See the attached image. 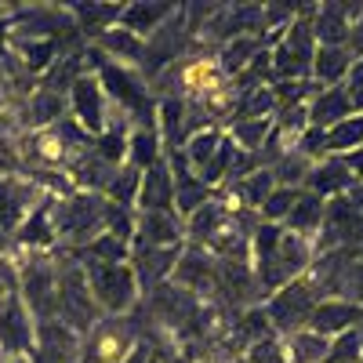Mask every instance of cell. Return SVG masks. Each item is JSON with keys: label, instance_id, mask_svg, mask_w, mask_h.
<instances>
[{"label": "cell", "instance_id": "7a4b0ae2", "mask_svg": "<svg viewBox=\"0 0 363 363\" xmlns=\"http://www.w3.org/2000/svg\"><path fill=\"white\" fill-rule=\"evenodd\" d=\"M55 251H84L99 233H106V196L99 193H69L58 200L55 196Z\"/></svg>", "mask_w": 363, "mask_h": 363}, {"label": "cell", "instance_id": "f1b7e54d", "mask_svg": "<svg viewBox=\"0 0 363 363\" xmlns=\"http://www.w3.org/2000/svg\"><path fill=\"white\" fill-rule=\"evenodd\" d=\"M258 51H262V40H258V37H240V40H229V44L218 48L215 62H218V69H222L225 80H236L240 73L251 66V58H255Z\"/></svg>", "mask_w": 363, "mask_h": 363}, {"label": "cell", "instance_id": "6da1fadb", "mask_svg": "<svg viewBox=\"0 0 363 363\" xmlns=\"http://www.w3.org/2000/svg\"><path fill=\"white\" fill-rule=\"evenodd\" d=\"M316 251H313V240L306 236H294L284 225H272V222H258V229L251 233V269H255V280L262 291V301L287 287L291 280L306 277L309 265H313Z\"/></svg>", "mask_w": 363, "mask_h": 363}, {"label": "cell", "instance_id": "44dd1931", "mask_svg": "<svg viewBox=\"0 0 363 363\" xmlns=\"http://www.w3.org/2000/svg\"><path fill=\"white\" fill-rule=\"evenodd\" d=\"M178 8L171 4V0H138V4H124V15H120V29H128V33H135V37H142V40H149L157 33V29L174 15Z\"/></svg>", "mask_w": 363, "mask_h": 363}, {"label": "cell", "instance_id": "e0dca14e", "mask_svg": "<svg viewBox=\"0 0 363 363\" xmlns=\"http://www.w3.org/2000/svg\"><path fill=\"white\" fill-rule=\"evenodd\" d=\"M363 18V8H349V4H316L313 8V37H316V48H345L349 40V29L352 22Z\"/></svg>", "mask_w": 363, "mask_h": 363}, {"label": "cell", "instance_id": "bcb514c9", "mask_svg": "<svg viewBox=\"0 0 363 363\" xmlns=\"http://www.w3.org/2000/svg\"><path fill=\"white\" fill-rule=\"evenodd\" d=\"M359 363H363V359H359Z\"/></svg>", "mask_w": 363, "mask_h": 363}, {"label": "cell", "instance_id": "f6af8a7d", "mask_svg": "<svg viewBox=\"0 0 363 363\" xmlns=\"http://www.w3.org/2000/svg\"><path fill=\"white\" fill-rule=\"evenodd\" d=\"M200 363H218V359H215V356H203V359H200Z\"/></svg>", "mask_w": 363, "mask_h": 363}, {"label": "cell", "instance_id": "ac0fdd59", "mask_svg": "<svg viewBox=\"0 0 363 363\" xmlns=\"http://www.w3.org/2000/svg\"><path fill=\"white\" fill-rule=\"evenodd\" d=\"M356 327H363V306L345 298H320L309 316V330H316L320 338H338Z\"/></svg>", "mask_w": 363, "mask_h": 363}, {"label": "cell", "instance_id": "ab89813d", "mask_svg": "<svg viewBox=\"0 0 363 363\" xmlns=\"http://www.w3.org/2000/svg\"><path fill=\"white\" fill-rule=\"evenodd\" d=\"M294 153H301L309 164H320L327 157V131L320 128H306L298 138H294Z\"/></svg>", "mask_w": 363, "mask_h": 363}, {"label": "cell", "instance_id": "d6986e66", "mask_svg": "<svg viewBox=\"0 0 363 363\" xmlns=\"http://www.w3.org/2000/svg\"><path fill=\"white\" fill-rule=\"evenodd\" d=\"M352 186H356V178L345 167V160L342 157H323L320 164H313V171H309V178H306V186H301V189L316 193L320 200H338Z\"/></svg>", "mask_w": 363, "mask_h": 363}, {"label": "cell", "instance_id": "1f68e13d", "mask_svg": "<svg viewBox=\"0 0 363 363\" xmlns=\"http://www.w3.org/2000/svg\"><path fill=\"white\" fill-rule=\"evenodd\" d=\"M222 131L233 138L236 149H244V153L255 157L258 149H262V142L269 138V131H272V120H269V116H258V120H233V124H225Z\"/></svg>", "mask_w": 363, "mask_h": 363}, {"label": "cell", "instance_id": "ffe728a7", "mask_svg": "<svg viewBox=\"0 0 363 363\" xmlns=\"http://www.w3.org/2000/svg\"><path fill=\"white\" fill-rule=\"evenodd\" d=\"M135 211H174V174H171L167 160H160L149 171H142Z\"/></svg>", "mask_w": 363, "mask_h": 363}, {"label": "cell", "instance_id": "3957f363", "mask_svg": "<svg viewBox=\"0 0 363 363\" xmlns=\"http://www.w3.org/2000/svg\"><path fill=\"white\" fill-rule=\"evenodd\" d=\"M77 262L84 265L87 291L95 298V306L102 309V316H131L135 313V306L142 301V291H138V280L128 262H95V258H77Z\"/></svg>", "mask_w": 363, "mask_h": 363}, {"label": "cell", "instance_id": "cb8c5ba5", "mask_svg": "<svg viewBox=\"0 0 363 363\" xmlns=\"http://www.w3.org/2000/svg\"><path fill=\"white\" fill-rule=\"evenodd\" d=\"M164 160V142H160V128L157 120H149V124H135L131 135H128V167L135 171H149L153 164Z\"/></svg>", "mask_w": 363, "mask_h": 363}, {"label": "cell", "instance_id": "7c38bea8", "mask_svg": "<svg viewBox=\"0 0 363 363\" xmlns=\"http://www.w3.org/2000/svg\"><path fill=\"white\" fill-rule=\"evenodd\" d=\"M80 349H84V338L73 327H66L62 320H44L37 323L29 363H80Z\"/></svg>", "mask_w": 363, "mask_h": 363}, {"label": "cell", "instance_id": "d590c367", "mask_svg": "<svg viewBox=\"0 0 363 363\" xmlns=\"http://www.w3.org/2000/svg\"><path fill=\"white\" fill-rule=\"evenodd\" d=\"M269 171H272V178H277V186L301 189V186H306V178H309V171H313V164L301 157V153H294V149H291V153H284Z\"/></svg>", "mask_w": 363, "mask_h": 363}, {"label": "cell", "instance_id": "4316f807", "mask_svg": "<svg viewBox=\"0 0 363 363\" xmlns=\"http://www.w3.org/2000/svg\"><path fill=\"white\" fill-rule=\"evenodd\" d=\"M349 66H352L349 48H316V55H313V84L338 87V84H345Z\"/></svg>", "mask_w": 363, "mask_h": 363}, {"label": "cell", "instance_id": "7402d4cb", "mask_svg": "<svg viewBox=\"0 0 363 363\" xmlns=\"http://www.w3.org/2000/svg\"><path fill=\"white\" fill-rule=\"evenodd\" d=\"M352 113H356V109H352V102H349V95H345L342 84H338V87H320L316 95L309 99V128L327 131V128L342 124V120H349Z\"/></svg>", "mask_w": 363, "mask_h": 363}, {"label": "cell", "instance_id": "9c48e42d", "mask_svg": "<svg viewBox=\"0 0 363 363\" xmlns=\"http://www.w3.org/2000/svg\"><path fill=\"white\" fill-rule=\"evenodd\" d=\"M69 116L77 120V124H80L91 138H99V135L106 131V124H109L113 106H109L99 77L91 73V69H84V73L73 80V87H69Z\"/></svg>", "mask_w": 363, "mask_h": 363}, {"label": "cell", "instance_id": "8d00e7d4", "mask_svg": "<svg viewBox=\"0 0 363 363\" xmlns=\"http://www.w3.org/2000/svg\"><path fill=\"white\" fill-rule=\"evenodd\" d=\"M363 359V330H345V335L330 338V349H327V359L323 363H359Z\"/></svg>", "mask_w": 363, "mask_h": 363}, {"label": "cell", "instance_id": "603a6c76", "mask_svg": "<svg viewBox=\"0 0 363 363\" xmlns=\"http://www.w3.org/2000/svg\"><path fill=\"white\" fill-rule=\"evenodd\" d=\"M73 26H77V33L91 40H99L106 29H113L120 22V15H124V4H95V0H87V4H69L66 8Z\"/></svg>", "mask_w": 363, "mask_h": 363}, {"label": "cell", "instance_id": "8fae6325", "mask_svg": "<svg viewBox=\"0 0 363 363\" xmlns=\"http://www.w3.org/2000/svg\"><path fill=\"white\" fill-rule=\"evenodd\" d=\"M48 193L37 186L29 174H11V171H0V233L15 236V229L29 218Z\"/></svg>", "mask_w": 363, "mask_h": 363}, {"label": "cell", "instance_id": "7bdbcfd3", "mask_svg": "<svg viewBox=\"0 0 363 363\" xmlns=\"http://www.w3.org/2000/svg\"><path fill=\"white\" fill-rule=\"evenodd\" d=\"M345 196H349V203H352V207L359 211V215H363V182H356V186H352Z\"/></svg>", "mask_w": 363, "mask_h": 363}, {"label": "cell", "instance_id": "30bf717a", "mask_svg": "<svg viewBox=\"0 0 363 363\" xmlns=\"http://www.w3.org/2000/svg\"><path fill=\"white\" fill-rule=\"evenodd\" d=\"M171 284H178L182 291H189L200 301H222V294H218V262L196 244L182 247Z\"/></svg>", "mask_w": 363, "mask_h": 363}, {"label": "cell", "instance_id": "f35d334b", "mask_svg": "<svg viewBox=\"0 0 363 363\" xmlns=\"http://www.w3.org/2000/svg\"><path fill=\"white\" fill-rule=\"evenodd\" d=\"M106 233H113L124 244H135V207H120L106 200Z\"/></svg>", "mask_w": 363, "mask_h": 363}, {"label": "cell", "instance_id": "d6a6232c", "mask_svg": "<svg viewBox=\"0 0 363 363\" xmlns=\"http://www.w3.org/2000/svg\"><path fill=\"white\" fill-rule=\"evenodd\" d=\"M363 145V113H352L342 124L327 128V157H345Z\"/></svg>", "mask_w": 363, "mask_h": 363}, {"label": "cell", "instance_id": "f546056e", "mask_svg": "<svg viewBox=\"0 0 363 363\" xmlns=\"http://www.w3.org/2000/svg\"><path fill=\"white\" fill-rule=\"evenodd\" d=\"M327 349H330V338H320L316 330H294V335L284 338V352H287V363H323L327 359Z\"/></svg>", "mask_w": 363, "mask_h": 363}, {"label": "cell", "instance_id": "b9f144b4", "mask_svg": "<svg viewBox=\"0 0 363 363\" xmlns=\"http://www.w3.org/2000/svg\"><path fill=\"white\" fill-rule=\"evenodd\" d=\"M345 95L352 102L356 113H363V58H352V66H349V77H345Z\"/></svg>", "mask_w": 363, "mask_h": 363}, {"label": "cell", "instance_id": "8992f818", "mask_svg": "<svg viewBox=\"0 0 363 363\" xmlns=\"http://www.w3.org/2000/svg\"><path fill=\"white\" fill-rule=\"evenodd\" d=\"M316 301H320V291L309 277H298L291 280L287 287L280 291H272L265 301H262V309L272 323V330H277L280 338L294 335V330H306L309 327V316L316 309Z\"/></svg>", "mask_w": 363, "mask_h": 363}, {"label": "cell", "instance_id": "52a82bcc", "mask_svg": "<svg viewBox=\"0 0 363 363\" xmlns=\"http://www.w3.org/2000/svg\"><path fill=\"white\" fill-rule=\"evenodd\" d=\"M135 345H138L135 316H102L84 338L80 363H124Z\"/></svg>", "mask_w": 363, "mask_h": 363}, {"label": "cell", "instance_id": "277c9868", "mask_svg": "<svg viewBox=\"0 0 363 363\" xmlns=\"http://www.w3.org/2000/svg\"><path fill=\"white\" fill-rule=\"evenodd\" d=\"M18 272V298L33 323L58 320V262L55 255H33L22 251V262H15Z\"/></svg>", "mask_w": 363, "mask_h": 363}, {"label": "cell", "instance_id": "ba28073f", "mask_svg": "<svg viewBox=\"0 0 363 363\" xmlns=\"http://www.w3.org/2000/svg\"><path fill=\"white\" fill-rule=\"evenodd\" d=\"M338 247H363V215L349 203V196L327 200L320 236L313 240V251L316 255L338 251Z\"/></svg>", "mask_w": 363, "mask_h": 363}, {"label": "cell", "instance_id": "e575fe53", "mask_svg": "<svg viewBox=\"0 0 363 363\" xmlns=\"http://www.w3.org/2000/svg\"><path fill=\"white\" fill-rule=\"evenodd\" d=\"M138 186H142V171H135V167H116V174H113V182L106 186V200L109 203H120V207H135V200H138Z\"/></svg>", "mask_w": 363, "mask_h": 363}, {"label": "cell", "instance_id": "5b68a950", "mask_svg": "<svg viewBox=\"0 0 363 363\" xmlns=\"http://www.w3.org/2000/svg\"><path fill=\"white\" fill-rule=\"evenodd\" d=\"M55 255H58V320L73 327L80 338H87L91 327L102 320V309L95 306V298L87 291L84 265L62 251H55Z\"/></svg>", "mask_w": 363, "mask_h": 363}, {"label": "cell", "instance_id": "60d3db41", "mask_svg": "<svg viewBox=\"0 0 363 363\" xmlns=\"http://www.w3.org/2000/svg\"><path fill=\"white\" fill-rule=\"evenodd\" d=\"M244 356H247V363H287V352H284V338L280 335L255 342Z\"/></svg>", "mask_w": 363, "mask_h": 363}, {"label": "cell", "instance_id": "5bb4252c", "mask_svg": "<svg viewBox=\"0 0 363 363\" xmlns=\"http://www.w3.org/2000/svg\"><path fill=\"white\" fill-rule=\"evenodd\" d=\"M164 160H167V167H171V174H174V215L186 222L189 215H196V211H200L207 200H215L218 193L189 171L186 157H182V149H178V153H167Z\"/></svg>", "mask_w": 363, "mask_h": 363}, {"label": "cell", "instance_id": "4dcf8cb0", "mask_svg": "<svg viewBox=\"0 0 363 363\" xmlns=\"http://www.w3.org/2000/svg\"><path fill=\"white\" fill-rule=\"evenodd\" d=\"M62 116H66V99L58 95V91H48V87L33 91V99H29V109H26V120H29V128L44 131V128L58 124V120H62Z\"/></svg>", "mask_w": 363, "mask_h": 363}, {"label": "cell", "instance_id": "484cf974", "mask_svg": "<svg viewBox=\"0 0 363 363\" xmlns=\"http://www.w3.org/2000/svg\"><path fill=\"white\" fill-rule=\"evenodd\" d=\"M91 48H99L106 58H113V62L128 66V69L138 66V62H142V55H145V40L135 37V33H128V29H120V26L106 29L99 40H91Z\"/></svg>", "mask_w": 363, "mask_h": 363}, {"label": "cell", "instance_id": "ee69618b", "mask_svg": "<svg viewBox=\"0 0 363 363\" xmlns=\"http://www.w3.org/2000/svg\"><path fill=\"white\" fill-rule=\"evenodd\" d=\"M225 363H247V356H233V359H225Z\"/></svg>", "mask_w": 363, "mask_h": 363}, {"label": "cell", "instance_id": "2e32d148", "mask_svg": "<svg viewBox=\"0 0 363 363\" xmlns=\"http://www.w3.org/2000/svg\"><path fill=\"white\" fill-rule=\"evenodd\" d=\"M55 196H44L33 211H29V218L15 229V247L18 251H33V255H51L58 247V236H55Z\"/></svg>", "mask_w": 363, "mask_h": 363}, {"label": "cell", "instance_id": "836d02e7", "mask_svg": "<svg viewBox=\"0 0 363 363\" xmlns=\"http://www.w3.org/2000/svg\"><path fill=\"white\" fill-rule=\"evenodd\" d=\"M62 255H73V258H95V262H131V244L116 240L113 233H99L84 251H62Z\"/></svg>", "mask_w": 363, "mask_h": 363}, {"label": "cell", "instance_id": "d4e9b609", "mask_svg": "<svg viewBox=\"0 0 363 363\" xmlns=\"http://www.w3.org/2000/svg\"><path fill=\"white\" fill-rule=\"evenodd\" d=\"M323 211H327V200H320L316 193L301 189L291 215L284 218V229L294 233V236H306V240H316L320 236V225H323Z\"/></svg>", "mask_w": 363, "mask_h": 363}, {"label": "cell", "instance_id": "9a60e30c", "mask_svg": "<svg viewBox=\"0 0 363 363\" xmlns=\"http://www.w3.org/2000/svg\"><path fill=\"white\" fill-rule=\"evenodd\" d=\"M135 244L186 247V222L174 211H135Z\"/></svg>", "mask_w": 363, "mask_h": 363}, {"label": "cell", "instance_id": "4fadbf2b", "mask_svg": "<svg viewBox=\"0 0 363 363\" xmlns=\"http://www.w3.org/2000/svg\"><path fill=\"white\" fill-rule=\"evenodd\" d=\"M182 247H145V244H131V272L138 280L142 298L153 294L160 284H167L174 277V265H178Z\"/></svg>", "mask_w": 363, "mask_h": 363}, {"label": "cell", "instance_id": "83f0119b", "mask_svg": "<svg viewBox=\"0 0 363 363\" xmlns=\"http://www.w3.org/2000/svg\"><path fill=\"white\" fill-rule=\"evenodd\" d=\"M222 138H225V131H222V128H203V131L189 135V142L182 145V157H186V164H189V171H193L196 178L211 167V160H215Z\"/></svg>", "mask_w": 363, "mask_h": 363}, {"label": "cell", "instance_id": "74e56055", "mask_svg": "<svg viewBox=\"0 0 363 363\" xmlns=\"http://www.w3.org/2000/svg\"><path fill=\"white\" fill-rule=\"evenodd\" d=\"M298 193H301V189H287V186H277V189L269 193V200L262 203L258 218H262V222H272V225H284V218L291 215V207H294Z\"/></svg>", "mask_w": 363, "mask_h": 363}]
</instances>
